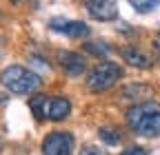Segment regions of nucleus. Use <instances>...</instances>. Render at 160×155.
<instances>
[{"instance_id":"f257e3e1","label":"nucleus","mask_w":160,"mask_h":155,"mask_svg":"<svg viewBox=\"0 0 160 155\" xmlns=\"http://www.w3.org/2000/svg\"><path fill=\"white\" fill-rule=\"evenodd\" d=\"M127 126L140 138L160 135V102H138L127 111Z\"/></svg>"},{"instance_id":"f03ea898","label":"nucleus","mask_w":160,"mask_h":155,"mask_svg":"<svg viewBox=\"0 0 160 155\" xmlns=\"http://www.w3.org/2000/svg\"><path fill=\"white\" fill-rule=\"evenodd\" d=\"M0 84L16 95H36L42 87V78L33 69H27L22 64H11L0 73Z\"/></svg>"},{"instance_id":"7ed1b4c3","label":"nucleus","mask_w":160,"mask_h":155,"mask_svg":"<svg viewBox=\"0 0 160 155\" xmlns=\"http://www.w3.org/2000/svg\"><path fill=\"white\" fill-rule=\"evenodd\" d=\"M120 78H122V69L116 62H100L89 75H87V89L91 93H102L107 89H111Z\"/></svg>"},{"instance_id":"20e7f679","label":"nucleus","mask_w":160,"mask_h":155,"mask_svg":"<svg viewBox=\"0 0 160 155\" xmlns=\"http://www.w3.org/2000/svg\"><path fill=\"white\" fill-rule=\"evenodd\" d=\"M76 146L73 135L67 131H53L42 140V155H71Z\"/></svg>"},{"instance_id":"39448f33","label":"nucleus","mask_w":160,"mask_h":155,"mask_svg":"<svg viewBox=\"0 0 160 155\" xmlns=\"http://www.w3.org/2000/svg\"><path fill=\"white\" fill-rule=\"evenodd\" d=\"M49 29L56 33H62L71 40H80V38L89 35V25L82 20H67V18H53L49 20Z\"/></svg>"},{"instance_id":"423d86ee","label":"nucleus","mask_w":160,"mask_h":155,"mask_svg":"<svg viewBox=\"0 0 160 155\" xmlns=\"http://www.w3.org/2000/svg\"><path fill=\"white\" fill-rule=\"evenodd\" d=\"M87 11L91 18L100 22H109L118 18V2L116 0H85Z\"/></svg>"},{"instance_id":"0eeeda50","label":"nucleus","mask_w":160,"mask_h":155,"mask_svg":"<svg viewBox=\"0 0 160 155\" xmlns=\"http://www.w3.org/2000/svg\"><path fill=\"white\" fill-rule=\"evenodd\" d=\"M58 62L62 67V71L71 78H78L87 71V58L76 51H58Z\"/></svg>"},{"instance_id":"6e6552de","label":"nucleus","mask_w":160,"mask_h":155,"mask_svg":"<svg viewBox=\"0 0 160 155\" xmlns=\"http://www.w3.org/2000/svg\"><path fill=\"white\" fill-rule=\"evenodd\" d=\"M71 113V102L62 95H56V98H47L45 102V120H51V122H60L69 118Z\"/></svg>"},{"instance_id":"1a4fd4ad","label":"nucleus","mask_w":160,"mask_h":155,"mask_svg":"<svg viewBox=\"0 0 160 155\" xmlns=\"http://www.w3.org/2000/svg\"><path fill=\"white\" fill-rule=\"evenodd\" d=\"M120 55H122V60L129 67H136V69H151L153 67L151 55L145 53L142 49H138V47H122L120 49Z\"/></svg>"},{"instance_id":"9d476101","label":"nucleus","mask_w":160,"mask_h":155,"mask_svg":"<svg viewBox=\"0 0 160 155\" xmlns=\"http://www.w3.org/2000/svg\"><path fill=\"white\" fill-rule=\"evenodd\" d=\"M153 93V89H151V84H145V82H133V84H127L125 89H122V98L125 100H136V104L138 102H147V98Z\"/></svg>"},{"instance_id":"9b49d317","label":"nucleus","mask_w":160,"mask_h":155,"mask_svg":"<svg viewBox=\"0 0 160 155\" xmlns=\"http://www.w3.org/2000/svg\"><path fill=\"white\" fill-rule=\"evenodd\" d=\"M98 138L102 140V144H107V146H118L120 142H122V131H120L118 126H113V124H105V126L98 129Z\"/></svg>"},{"instance_id":"f8f14e48","label":"nucleus","mask_w":160,"mask_h":155,"mask_svg":"<svg viewBox=\"0 0 160 155\" xmlns=\"http://www.w3.org/2000/svg\"><path fill=\"white\" fill-rule=\"evenodd\" d=\"M45 102H47V95H42V93L31 95L29 109H31V113H33L36 120H45Z\"/></svg>"},{"instance_id":"ddd939ff","label":"nucleus","mask_w":160,"mask_h":155,"mask_svg":"<svg viewBox=\"0 0 160 155\" xmlns=\"http://www.w3.org/2000/svg\"><path fill=\"white\" fill-rule=\"evenodd\" d=\"M85 51L89 55H96V58H107L111 47L107 42H102V40H100V42H85Z\"/></svg>"},{"instance_id":"4468645a","label":"nucleus","mask_w":160,"mask_h":155,"mask_svg":"<svg viewBox=\"0 0 160 155\" xmlns=\"http://www.w3.org/2000/svg\"><path fill=\"white\" fill-rule=\"evenodd\" d=\"M129 5H131L138 13H149V11H153V9L160 5V0H129Z\"/></svg>"},{"instance_id":"2eb2a0df","label":"nucleus","mask_w":160,"mask_h":155,"mask_svg":"<svg viewBox=\"0 0 160 155\" xmlns=\"http://www.w3.org/2000/svg\"><path fill=\"white\" fill-rule=\"evenodd\" d=\"M80 155H109L102 146H96V144H87L82 146V151H80Z\"/></svg>"},{"instance_id":"dca6fc26","label":"nucleus","mask_w":160,"mask_h":155,"mask_svg":"<svg viewBox=\"0 0 160 155\" xmlns=\"http://www.w3.org/2000/svg\"><path fill=\"white\" fill-rule=\"evenodd\" d=\"M120 155H149V151H147V148H142V146H131V148L122 151Z\"/></svg>"},{"instance_id":"f3484780","label":"nucleus","mask_w":160,"mask_h":155,"mask_svg":"<svg viewBox=\"0 0 160 155\" xmlns=\"http://www.w3.org/2000/svg\"><path fill=\"white\" fill-rule=\"evenodd\" d=\"M0 151H2V142H0Z\"/></svg>"}]
</instances>
